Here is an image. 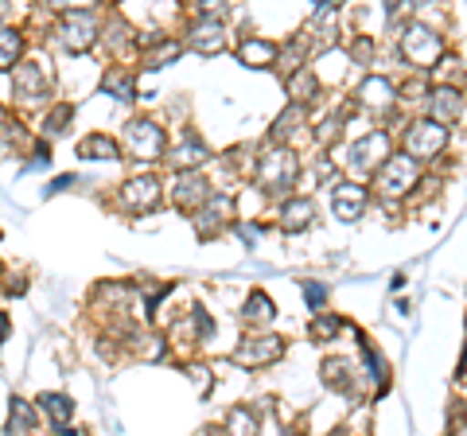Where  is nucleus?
I'll return each instance as SVG.
<instances>
[{
    "label": "nucleus",
    "mask_w": 467,
    "mask_h": 436,
    "mask_svg": "<svg viewBox=\"0 0 467 436\" xmlns=\"http://www.w3.org/2000/svg\"><path fill=\"white\" fill-rule=\"evenodd\" d=\"M386 160H389V133L386 129H374V133L358 137L355 144H350L343 164L362 180V176H378V168H382Z\"/></svg>",
    "instance_id": "nucleus-1"
},
{
    "label": "nucleus",
    "mask_w": 467,
    "mask_h": 436,
    "mask_svg": "<svg viewBox=\"0 0 467 436\" xmlns=\"http://www.w3.org/2000/svg\"><path fill=\"white\" fill-rule=\"evenodd\" d=\"M296 176H300V164H296V156L285 149L265 152L257 160V180L269 195H288L292 187H296Z\"/></svg>",
    "instance_id": "nucleus-2"
},
{
    "label": "nucleus",
    "mask_w": 467,
    "mask_h": 436,
    "mask_svg": "<svg viewBox=\"0 0 467 436\" xmlns=\"http://www.w3.org/2000/svg\"><path fill=\"white\" fill-rule=\"evenodd\" d=\"M378 192H382L386 199H401V195H409L413 192V183L420 180V160H413L409 152H401V156H389L382 168H378Z\"/></svg>",
    "instance_id": "nucleus-3"
},
{
    "label": "nucleus",
    "mask_w": 467,
    "mask_h": 436,
    "mask_svg": "<svg viewBox=\"0 0 467 436\" xmlns=\"http://www.w3.org/2000/svg\"><path fill=\"white\" fill-rule=\"evenodd\" d=\"M401 55L413 67H429V63H436L444 55V39L425 24H409L401 32Z\"/></svg>",
    "instance_id": "nucleus-4"
},
{
    "label": "nucleus",
    "mask_w": 467,
    "mask_h": 436,
    "mask_svg": "<svg viewBox=\"0 0 467 436\" xmlns=\"http://www.w3.org/2000/svg\"><path fill=\"white\" fill-rule=\"evenodd\" d=\"M448 144V129L436 125L432 118L429 121H413L405 129V149L413 160H429V156H441Z\"/></svg>",
    "instance_id": "nucleus-5"
},
{
    "label": "nucleus",
    "mask_w": 467,
    "mask_h": 436,
    "mask_svg": "<svg viewBox=\"0 0 467 436\" xmlns=\"http://www.w3.org/2000/svg\"><path fill=\"white\" fill-rule=\"evenodd\" d=\"M98 39V16L90 8L82 12H67L63 16V47L67 51H90Z\"/></svg>",
    "instance_id": "nucleus-6"
},
{
    "label": "nucleus",
    "mask_w": 467,
    "mask_h": 436,
    "mask_svg": "<svg viewBox=\"0 0 467 436\" xmlns=\"http://www.w3.org/2000/svg\"><path fill=\"white\" fill-rule=\"evenodd\" d=\"M367 187L362 183H335V192H331V214L339 218V223H358L362 214H367Z\"/></svg>",
    "instance_id": "nucleus-7"
},
{
    "label": "nucleus",
    "mask_w": 467,
    "mask_h": 436,
    "mask_svg": "<svg viewBox=\"0 0 467 436\" xmlns=\"http://www.w3.org/2000/svg\"><path fill=\"white\" fill-rule=\"evenodd\" d=\"M281 355H285V339L254 336V339H245L238 351H234V362H238V367H265V362H276Z\"/></svg>",
    "instance_id": "nucleus-8"
},
{
    "label": "nucleus",
    "mask_w": 467,
    "mask_h": 436,
    "mask_svg": "<svg viewBox=\"0 0 467 436\" xmlns=\"http://www.w3.org/2000/svg\"><path fill=\"white\" fill-rule=\"evenodd\" d=\"M125 144H129L133 156L152 160V156L164 152V129H156L152 121H129L125 125Z\"/></svg>",
    "instance_id": "nucleus-9"
},
{
    "label": "nucleus",
    "mask_w": 467,
    "mask_h": 436,
    "mask_svg": "<svg viewBox=\"0 0 467 436\" xmlns=\"http://www.w3.org/2000/svg\"><path fill=\"white\" fill-rule=\"evenodd\" d=\"M358 106H367L370 113H386L389 106H393V98H398V86H393L389 78H382V75H367L358 82Z\"/></svg>",
    "instance_id": "nucleus-10"
},
{
    "label": "nucleus",
    "mask_w": 467,
    "mask_h": 436,
    "mask_svg": "<svg viewBox=\"0 0 467 436\" xmlns=\"http://www.w3.org/2000/svg\"><path fill=\"white\" fill-rule=\"evenodd\" d=\"M429 113L436 125H451L463 118V94L451 90V86H436V90L429 94Z\"/></svg>",
    "instance_id": "nucleus-11"
},
{
    "label": "nucleus",
    "mask_w": 467,
    "mask_h": 436,
    "mask_svg": "<svg viewBox=\"0 0 467 436\" xmlns=\"http://www.w3.org/2000/svg\"><path fill=\"white\" fill-rule=\"evenodd\" d=\"M230 211H234V199L230 195H211L207 207H199V234L202 238H214L218 230H223L230 223Z\"/></svg>",
    "instance_id": "nucleus-12"
},
{
    "label": "nucleus",
    "mask_w": 467,
    "mask_h": 436,
    "mask_svg": "<svg viewBox=\"0 0 467 436\" xmlns=\"http://www.w3.org/2000/svg\"><path fill=\"white\" fill-rule=\"evenodd\" d=\"M121 202L129 211H152L160 202V183L152 176H137L121 187Z\"/></svg>",
    "instance_id": "nucleus-13"
},
{
    "label": "nucleus",
    "mask_w": 467,
    "mask_h": 436,
    "mask_svg": "<svg viewBox=\"0 0 467 436\" xmlns=\"http://www.w3.org/2000/svg\"><path fill=\"white\" fill-rule=\"evenodd\" d=\"M187 43H192L195 51H202V55H218V51L226 47V39H223V20H218V16H202V20L192 27V39H187Z\"/></svg>",
    "instance_id": "nucleus-14"
},
{
    "label": "nucleus",
    "mask_w": 467,
    "mask_h": 436,
    "mask_svg": "<svg viewBox=\"0 0 467 436\" xmlns=\"http://www.w3.org/2000/svg\"><path fill=\"white\" fill-rule=\"evenodd\" d=\"M238 59H242L245 67H269V63L281 59V47H276V43H269V39H261V36H250V39L238 43Z\"/></svg>",
    "instance_id": "nucleus-15"
},
{
    "label": "nucleus",
    "mask_w": 467,
    "mask_h": 436,
    "mask_svg": "<svg viewBox=\"0 0 467 436\" xmlns=\"http://www.w3.org/2000/svg\"><path fill=\"white\" fill-rule=\"evenodd\" d=\"M47 94V75H43L39 63H20L16 67V98L24 101H39Z\"/></svg>",
    "instance_id": "nucleus-16"
},
{
    "label": "nucleus",
    "mask_w": 467,
    "mask_h": 436,
    "mask_svg": "<svg viewBox=\"0 0 467 436\" xmlns=\"http://www.w3.org/2000/svg\"><path fill=\"white\" fill-rule=\"evenodd\" d=\"M312 218H316V202H312L308 195H300V199H288V202H285L281 226L288 230V234H296V230H308V226H312Z\"/></svg>",
    "instance_id": "nucleus-17"
},
{
    "label": "nucleus",
    "mask_w": 467,
    "mask_h": 436,
    "mask_svg": "<svg viewBox=\"0 0 467 436\" xmlns=\"http://www.w3.org/2000/svg\"><path fill=\"white\" fill-rule=\"evenodd\" d=\"M175 199H180L183 207H192V202L207 207V199H211L207 180H202L199 171H180V176H175Z\"/></svg>",
    "instance_id": "nucleus-18"
},
{
    "label": "nucleus",
    "mask_w": 467,
    "mask_h": 436,
    "mask_svg": "<svg viewBox=\"0 0 467 436\" xmlns=\"http://www.w3.org/2000/svg\"><path fill=\"white\" fill-rule=\"evenodd\" d=\"M355 378H358V370L350 358H327L324 362V386L339 389V394H350V389H355Z\"/></svg>",
    "instance_id": "nucleus-19"
},
{
    "label": "nucleus",
    "mask_w": 467,
    "mask_h": 436,
    "mask_svg": "<svg viewBox=\"0 0 467 436\" xmlns=\"http://www.w3.org/2000/svg\"><path fill=\"white\" fill-rule=\"evenodd\" d=\"M202 160H207V144L202 140H187V144H180V149L168 152V164H175L180 171H195Z\"/></svg>",
    "instance_id": "nucleus-20"
},
{
    "label": "nucleus",
    "mask_w": 467,
    "mask_h": 436,
    "mask_svg": "<svg viewBox=\"0 0 467 436\" xmlns=\"http://www.w3.org/2000/svg\"><path fill=\"white\" fill-rule=\"evenodd\" d=\"M273 316H276V308H273V300L265 293H254L250 300H245V308H242V319L250 327H269Z\"/></svg>",
    "instance_id": "nucleus-21"
},
{
    "label": "nucleus",
    "mask_w": 467,
    "mask_h": 436,
    "mask_svg": "<svg viewBox=\"0 0 467 436\" xmlns=\"http://www.w3.org/2000/svg\"><path fill=\"white\" fill-rule=\"evenodd\" d=\"M39 410L51 417V425L67 429L70 417H75V401H70L67 394H43V398H39Z\"/></svg>",
    "instance_id": "nucleus-22"
},
{
    "label": "nucleus",
    "mask_w": 467,
    "mask_h": 436,
    "mask_svg": "<svg viewBox=\"0 0 467 436\" xmlns=\"http://www.w3.org/2000/svg\"><path fill=\"white\" fill-rule=\"evenodd\" d=\"M288 94H292V106H296V101H300V106H304V101H312V98L319 94V78L312 75V70H308V67H300V70H296V75H292V78H288Z\"/></svg>",
    "instance_id": "nucleus-23"
},
{
    "label": "nucleus",
    "mask_w": 467,
    "mask_h": 436,
    "mask_svg": "<svg viewBox=\"0 0 467 436\" xmlns=\"http://www.w3.org/2000/svg\"><path fill=\"white\" fill-rule=\"evenodd\" d=\"M78 156L82 160H117V144L106 133H90L78 144Z\"/></svg>",
    "instance_id": "nucleus-24"
},
{
    "label": "nucleus",
    "mask_w": 467,
    "mask_h": 436,
    "mask_svg": "<svg viewBox=\"0 0 467 436\" xmlns=\"http://www.w3.org/2000/svg\"><path fill=\"white\" fill-rule=\"evenodd\" d=\"M20 47H24L20 32H12V27H0V70L16 67V55H20Z\"/></svg>",
    "instance_id": "nucleus-25"
},
{
    "label": "nucleus",
    "mask_w": 467,
    "mask_h": 436,
    "mask_svg": "<svg viewBox=\"0 0 467 436\" xmlns=\"http://www.w3.org/2000/svg\"><path fill=\"white\" fill-rule=\"evenodd\" d=\"M300 121H304V106H288L281 118L273 121V140H276V144H285V140L292 137V125L300 129Z\"/></svg>",
    "instance_id": "nucleus-26"
},
{
    "label": "nucleus",
    "mask_w": 467,
    "mask_h": 436,
    "mask_svg": "<svg viewBox=\"0 0 467 436\" xmlns=\"http://www.w3.org/2000/svg\"><path fill=\"white\" fill-rule=\"evenodd\" d=\"M175 55H180V43H175V39H160L156 47L144 51V67H149V70H160L168 59H175Z\"/></svg>",
    "instance_id": "nucleus-27"
},
{
    "label": "nucleus",
    "mask_w": 467,
    "mask_h": 436,
    "mask_svg": "<svg viewBox=\"0 0 467 436\" xmlns=\"http://www.w3.org/2000/svg\"><path fill=\"white\" fill-rule=\"evenodd\" d=\"M226 436H257V417L250 410H234L226 417Z\"/></svg>",
    "instance_id": "nucleus-28"
},
{
    "label": "nucleus",
    "mask_w": 467,
    "mask_h": 436,
    "mask_svg": "<svg viewBox=\"0 0 467 436\" xmlns=\"http://www.w3.org/2000/svg\"><path fill=\"white\" fill-rule=\"evenodd\" d=\"M106 90H113L121 101H133L137 90H133V75H125V70H109L106 75Z\"/></svg>",
    "instance_id": "nucleus-29"
},
{
    "label": "nucleus",
    "mask_w": 467,
    "mask_h": 436,
    "mask_svg": "<svg viewBox=\"0 0 467 436\" xmlns=\"http://www.w3.org/2000/svg\"><path fill=\"white\" fill-rule=\"evenodd\" d=\"M339 327H343V319L339 316H331V312H319L316 319H312V336L324 343V339H335L339 336Z\"/></svg>",
    "instance_id": "nucleus-30"
},
{
    "label": "nucleus",
    "mask_w": 467,
    "mask_h": 436,
    "mask_svg": "<svg viewBox=\"0 0 467 436\" xmlns=\"http://www.w3.org/2000/svg\"><path fill=\"white\" fill-rule=\"evenodd\" d=\"M32 429V410L24 401H12V420H8V436H27Z\"/></svg>",
    "instance_id": "nucleus-31"
},
{
    "label": "nucleus",
    "mask_w": 467,
    "mask_h": 436,
    "mask_svg": "<svg viewBox=\"0 0 467 436\" xmlns=\"http://www.w3.org/2000/svg\"><path fill=\"white\" fill-rule=\"evenodd\" d=\"M304 300H308V308H324L327 304V285H319V281H304Z\"/></svg>",
    "instance_id": "nucleus-32"
},
{
    "label": "nucleus",
    "mask_w": 467,
    "mask_h": 436,
    "mask_svg": "<svg viewBox=\"0 0 467 436\" xmlns=\"http://www.w3.org/2000/svg\"><path fill=\"white\" fill-rule=\"evenodd\" d=\"M339 129H343V118H339V113H331V118H324V125H319V140H324V144H331V140H339Z\"/></svg>",
    "instance_id": "nucleus-33"
},
{
    "label": "nucleus",
    "mask_w": 467,
    "mask_h": 436,
    "mask_svg": "<svg viewBox=\"0 0 467 436\" xmlns=\"http://www.w3.org/2000/svg\"><path fill=\"white\" fill-rule=\"evenodd\" d=\"M67 121H70V106H58L51 118H43V129H47V133H63Z\"/></svg>",
    "instance_id": "nucleus-34"
},
{
    "label": "nucleus",
    "mask_w": 467,
    "mask_h": 436,
    "mask_svg": "<svg viewBox=\"0 0 467 436\" xmlns=\"http://www.w3.org/2000/svg\"><path fill=\"white\" fill-rule=\"evenodd\" d=\"M350 55H355L358 63H370V39H367V36L355 39V43H350Z\"/></svg>",
    "instance_id": "nucleus-35"
},
{
    "label": "nucleus",
    "mask_w": 467,
    "mask_h": 436,
    "mask_svg": "<svg viewBox=\"0 0 467 436\" xmlns=\"http://www.w3.org/2000/svg\"><path fill=\"white\" fill-rule=\"evenodd\" d=\"M448 436H467V420H460V425H456V429H451Z\"/></svg>",
    "instance_id": "nucleus-36"
},
{
    "label": "nucleus",
    "mask_w": 467,
    "mask_h": 436,
    "mask_svg": "<svg viewBox=\"0 0 467 436\" xmlns=\"http://www.w3.org/2000/svg\"><path fill=\"white\" fill-rule=\"evenodd\" d=\"M5 336H8V319L0 316V343H5Z\"/></svg>",
    "instance_id": "nucleus-37"
},
{
    "label": "nucleus",
    "mask_w": 467,
    "mask_h": 436,
    "mask_svg": "<svg viewBox=\"0 0 467 436\" xmlns=\"http://www.w3.org/2000/svg\"><path fill=\"white\" fill-rule=\"evenodd\" d=\"M0 125H5V109H0Z\"/></svg>",
    "instance_id": "nucleus-38"
}]
</instances>
